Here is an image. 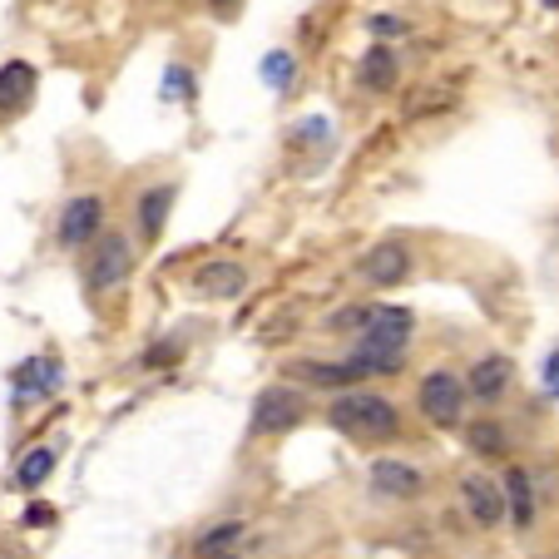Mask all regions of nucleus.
<instances>
[{
  "label": "nucleus",
  "mask_w": 559,
  "mask_h": 559,
  "mask_svg": "<svg viewBox=\"0 0 559 559\" xmlns=\"http://www.w3.org/2000/svg\"><path fill=\"white\" fill-rule=\"evenodd\" d=\"M248 539V525L243 520H223V525L203 530L199 545H193V555L199 559H238V545Z\"/></svg>",
  "instance_id": "obj_17"
},
{
  "label": "nucleus",
  "mask_w": 559,
  "mask_h": 559,
  "mask_svg": "<svg viewBox=\"0 0 559 559\" xmlns=\"http://www.w3.org/2000/svg\"><path fill=\"white\" fill-rule=\"evenodd\" d=\"M243 287H248V267L233 263V258H213V263H203L199 273H193V293L213 297V302H228V297H238Z\"/></svg>",
  "instance_id": "obj_10"
},
{
  "label": "nucleus",
  "mask_w": 559,
  "mask_h": 559,
  "mask_svg": "<svg viewBox=\"0 0 559 559\" xmlns=\"http://www.w3.org/2000/svg\"><path fill=\"white\" fill-rule=\"evenodd\" d=\"M421 471H416L412 461H377L371 465V490L377 496H386V500H412V496H421Z\"/></svg>",
  "instance_id": "obj_11"
},
{
  "label": "nucleus",
  "mask_w": 559,
  "mask_h": 559,
  "mask_svg": "<svg viewBox=\"0 0 559 559\" xmlns=\"http://www.w3.org/2000/svg\"><path fill=\"white\" fill-rule=\"evenodd\" d=\"M461 500H465V515L480 530H496L500 520H506V490H500L496 480H486V475H465Z\"/></svg>",
  "instance_id": "obj_9"
},
{
  "label": "nucleus",
  "mask_w": 559,
  "mask_h": 559,
  "mask_svg": "<svg viewBox=\"0 0 559 559\" xmlns=\"http://www.w3.org/2000/svg\"><path fill=\"white\" fill-rule=\"evenodd\" d=\"M45 520H50V510H40V506L25 510V525H45Z\"/></svg>",
  "instance_id": "obj_27"
},
{
  "label": "nucleus",
  "mask_w": 559,
  "mask_h": 559,
  "mask_svg": "<svg viewBox=\"0 0 559 559\" xmlns=\"http://www.w3.org/2000/svg\"><path fill=\"white\" fill-rule=\"evenodd\" d=\"M129 267H134V248H129L124 233H99L85 258V287L95 297L119 293L129 283Z\"/></svg>",
  "instance_id": "obj_2"
},
{
  "label": "nucleus",
  "mask_w": 559,
  "mask_h": 559,
  "mask_svg": "<svg viewBox=\"0 0 559 559\" xmlns=\"http://www.w3.org/2000/svg\"><path fill=\"white\" fill-rule=\"evenodd\" d=\"M50 471H55V451H50V445H35V451H25L21 465H15V486H21V490H40L45 480H50Z\"/></svg>",
  "instance_id": "obj_19"
},
{
  "label": "nucleus",
  "mask_w": 559,
  "mask_h": 559,
  "mask_svg": "<svg viewBox=\"0 0 559 559\" xmlns=\"http://www.w3.org/2000/svg\"><path fill=\"white\" fill-rule=\"evenodd\" d=\"M357 80H361V90H371V95H386V90H396V50H386V45H371V50L357 60Z\"/></svg>",
  "instance_id": "obj_16"
},
{
  "label": "nucleus",
  "mask_w": 559,
  "mask_h": 559,
  "mask_svg": "<svg viewBox=\"0 0 559 559\" xmlns=\"http://www.w3.org/2000/svg\"><path fill=\"white\" fill-rule=\"evenodd\" d=\"M510 381H515L510 357H480L471 367V377H465V396H475V402H500Z\"/></svg>",
  "instance_id": "obj_12"
},
{
  "label": "nucleus",
  "mask_w": 559,
  "mask_h": 559,
  "mask_svg": "<svg viewBox=\"0 0 559 559\" xmlns=\"http://www.w3.org/2000/svg\"><path fill=\"white\" fill-rule=\"evenodd\" d=\"M328 421L342 436H352V441H391V436L402 431L396 402H386L377 391H342L337 402L328 406Z\"/></svg>",
  "instance_id": "obj_1"
},
{
  "label": "nucleus",
  "mask_w": 559,
  "mask_h": 559,
  "mask_svg": "<svg viewBox=\"0 0 559 559\" xmlns=\"http://www.w3.org/2000/svg\"><path fill=\"white\" fill-rule=\"evenodd\" d=\"M416 402H421V416L431 426H461L465 416V381L451 377V371H426L421 377V391H416Z\"/></svg>",
  "instance_id": "obj_3"
},
{
  "label": "nucleus",
  "mask_w": 559,
  "mask_h": 559,
  "mask_svg": "<svg viewBox=\"0 0 559 559\" xmlns=\"http://www.w3.org/2000/svg\"><path fill=\"white\" fill-rule=\"evenodd\" d=\"M105 228V203L95 193H80L60 209V223H55V243L60 248H90Z\"/></svg>",
  "instance_id": "obj_5"
},
{
  "label": "nucleus",
  "mask_w": 559,
  "mask_h": 559,
  "mask_svg": "<svg viewBox=\"0 0 559 559\" xmlns=\"http://www.w3.org/2000/svg\"><path fill=\"white\" fill-rule=\"evenodd\" d=\"M347 361L361 377H396L406 367V342L402 337H357Z\"/></svg>",
  "instance_id": "obj_7"
},
{
  "label": "nucleus",
  "mask_w": 559,
  "mask_h": 559,
  "mask_svg": "<svg viewBox=\"0 0 559 559\" xmlns=\"http://www.w3.org/2000/svg\"><path fill=\"white\" fill-rule=\"evenodd\" d=\"M545 391H549V396H559V352L545 361Z\"/></svg>",
  "instance_id": "obj_26"
},
{
  "label": "nucleus",
  "mask_w": 559,
  "mask_h": 559,
  "mask_svg": "<svg viewBox=\"0 0 559 559\" xmlns=\"http://www.w3.org/2000/svg\"><path fill=\"white\" fill-rule=\"evenodd\" d=\"M55 381H60V361H50V357H35V361H25L21 371H15V386H21V396H35V391H55Z\"/></svg>",
  "instance_id": "obj_20"
},
{
  "label": "nucleus",
  "mask_w": 559,
  "mask_h": 559,
  "mask_svg": "<svg viewBox=\"0 0 559 559\" xmlns=\"http://www.w3.org/2000/svg\"><path fill=\"white\" fill-rule=\"evenodd\" d=\"M293 80H297V60H293V55H287V50L263 55V85H267V90L287 95V90H293Z\"/></svg>",
  "instance_id": "obj_21"
},
{
  "label": "nucleus",
  "mask_w": 559,
  "mask_h": 559,
  "mask_svg": "<svg viewBox=\"0 0 559 559\" xmlns=\"http://www.w3.org/2000/svg\"><path fill=\"white\" fill-rule=\"evenodd\" d=\"M209 11L218 15V21H228V15H238V11H243V0H209Z\"/></svg>",
  "instance_id": "obj_25"
},
{
  "label": "nucleus",
  "mask_w": 559,
  "mask_h": 559,
  "mask_svg": "<svg viewBox=\"0 0 559 559\" xmlns=\"http://www.w3.org/2000/svg\"><path fill=\"white\" fill-rule=\"evenodd\" d=\"M357 273H361V283H371V287H396L406 273H412V253H406V243L386 238V243H377V248L361 253Z\"/></svg>",
  "instance_id": "obj_6"
},
{
  "label": "nucleus",
  "mask_w": 559,
  "mask_h": 559,
  "mask_svg": "<svg viewBox=\"0 0 559 559\" xmlns=\"http://www.w3.org/2000/svg\"><path fill=\"white\" fill-rule=\"evenodd\" d=\"M506 515L515 520L520 530L535 520V490H530V471H520V465H510V475H506Z\"/></svg>",
  "instance_id": "obj_18"
},
{
  "label": "nucleus",
  "mask_w": 559,
  "mask_h": 559,
  "mask_svg": "<svg viewBox=\"0 0 559 559\" xmlns=\"http://www.w3.org/2000/svg\"><path fill=\"white\" fill-rule=\"evenodd\" d=\"M189 85H193L189 64H169V74H164V90H158V95H164V99H179V95H189Z\"/></svg>",
  "instance_id": "obj_23"
},
{
  "label": "nucleus",
  "mask_w": 559,
  "mask_h": 559,
  "mask_svg": "<svg viewBox=\"0 0 559 559\" xmlns=\"http://www.w3.org/2000/svg\"><path fill=\"white\" fill-rule=\"evenodd\" d=\"M35 85H40V70L31 60H5L0 64V119H15L31 109Z\"/></svg>",
  "instance_id": "obj_8"
},
{
  "label": "nucleus",
  "mask_w": 559,
  "mask_h": 559,
  "mask_svg": "<svg viewBox=\"0 0 559 559\" xmlns=\"http://www.w3.org/2000/svg\"><path fill=\"white\" fill-rule=\"evenodd\" d=\"M406 25L396 21V15H371V35H377V40H391V35H402Z\"/></svg>",
  "instance_id": "obj_24"
},
{
  "label": "nucleus",
  "mask_w": 559,
  "mask_h": 559,
  "mask_svg": "<svg viewBox=\"0 0 559 559\" xmlns=\"http://www.w3.org/2000/svg\"><path fill=\"white\" fill-rule=\"evenodd\" d=\"M287 377L293 381H307V386H322V391H337V386H357V381H367L352 361H293L287 367Z\"/></svg>",
  "instance_id": "obj_14"
},
{
  "label": "nucleus",
  "mask_w": 559,
  "mask_h": 559,
  "mask_svg": "<svg viewBox=\"0 0 559 559\" xmlns=\"http://www.w3.org/2000/svg\"><path fill=\"white\" fill-rule=\"evenodd\" d=\"M416 317L412 307H396V302H367V317H361V332L357 337H412Z\"/></svg>",
  "instance_id": "obj_13"
},
{
  "label": "nucleus",
  "mask_w": 559,
  "mask_h": 559,
  "mask_svg": "<svg viewBox=\"0 0 559 559\" xmlns=\"http://www.w3.org/2000/svg\"><path fill=\"white\" fill-rule=\"evenodd\" d=\"M174 199H179L174 183H154V189H144V199H139V238H144V243H158V233L169 228Z\"/></svg>",
  "instance_id": "obj_15"
},
{
  "label": "nucleus",
  "mask_w": 559,
  "mask_h": 559,
  "mask_svg": "<svg viewBox=\"0 0 559 559\" xmlns=\"http://www.w3.org/2000/svg\"><path fill=\"white\" fill-rule=\"evenodd\" d=\"M471 451L500 455V451H506V431H500L496 421H475V426H471Z\"/></svg>",
  "instance_id": "obj_22"
},
{
  "label": "nucleus",
  "mask_w": 559,
  "mask_h": 559,
  "mask_svg": "<svg viewBox=\"0 0 559 559\" xmlns=\"http://www.w3.org/2000/svg\"><path fill=\"white\" fill-rule=\"evenodd\" d=\"M307 416V396L293 386H267L263 396L253 402V436H277V431H293L297 421Z\"/></svg>",
  "instance_id": "obj_4"
},
{
  "label": "nucleus",
  "mask_w": 559,
  "mask_h": 559,
  "mask_svg": "<svg viewBox=\"0 0 559 559\" xmlns=\"http://www.w3.org/2000/svg\"><path fill=\"white\" fill-rule=\"evenodd\" d=\"M0 559H21V555H15V545H11V539H0Z\"/></svg>",
  "instance_id": "obj_28"
}]
</instances>
